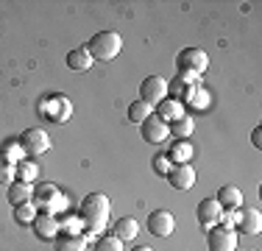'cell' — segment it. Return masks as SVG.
<instances>
[{
    "label": "cell",
    "instance_id": "cell-1",
    "mask_svg": "<svg viewBox=\"0 0 262 251\" xmlns=\"http://www.w3.org/2000/svg\"><path fill=\"white\" fill-rule=\"evenodd\" d=\"M109 215H112V201L103 196V193H90L84 201H81L78 218L84 221V235H103V229L109 226Z\"/></svg>",
    "mask_w": 262,
    "mask_h": 251
},
{
    "label": "cell",
    "instance_id": "cell-2",
    "mask_svg": "<svg viewBox=\"0 0 262 251\" xmlns=\"http://www.w3.org/2000/svg\"><path fill=\"white\" fill-rule=\"evenodd\" d=\"M31 204H34L39 212H53V215H64L67 206H70V201H67V196L53 184V181H45V184H36V187H34Z\"/></svg>",
    "mask_w": 262,
    "mask_h": 251
},
{
    "label": "cell",
    "instance_id": "cell-3",
    "mask_svg": "<svg viewBox=\"0 0 262 251\" xmlns=\"http://www.w3.org/2000/svg\"><path fill=\"white\" fill-rule=\"evenodd\" d=\"M84 48L90 50L92 61H112L123 50V36L117 31H98Z\"/></svg>",
    "mask_w": 262,
    "mask_h": 251
},
{
    "label": "cell",
    "instance_id": "cell-4",
    "mask_svg": "<svg viewBox=\"0 0 262 251\" xmlns=\"http://www.w3.org/2000/svg\"><path fill=\"white\" fill-rule=\"evenodd\" d=\"M39 115L48 117L51 123H67L73 117V103L67 100L64 95H59V92H53V95H45L39 100Z\"/></svg>",
    "mask_w": 262,
    "mask_h": 251
},
{
    "label": "cell",
    "instance_id": "cell-5",
    "mask_svg": "<svg viewBox=\"0 0 262 251\" xmlns=\"http://www.w3.org/2000/svg\"><path fill=\"white\" fill-rule=\"evenodd\" d=\"M207 67H209L207 50H201V48L179 50V56H176V70L179 73H190V75H198V78H201V75L207 73Z\"/></svg>",
    "mask_w": 262,
    "mask_h": 251
},
{
    "label": "cell",
    "instance_id": "cell-6",
    "mask_svg": "<svg viewBox=\"0 0 262 251\" xmlns=\"http://www.w3.org/2000/svg\"><path fill=\"white\" fill-rule=\"evenodd\" d=\"M17 140H20L23 154H26L28 159H36V156L51 151V137L45 134V129H26Z\"/></svg>",
    "mask_w": 262,
    "mask_h": 251
},
{
    "label": "cell",
    "instance_id": "cell-7",
    "mask_svg": "<svg viewBox=\"0 0 262 251\" xmlns=\"http://www.w3.org/2000/svg\"><path fill=\"white\" fill-rule=\"evenodd\" d=\"M201 87V78L198 75H190V73H176V78L167 81V98L179 100V103H187L190 100V95Z\"/></svg>",
    "mask_w": 262,
    "mask_h": 251
},
{
    "label": "cell",
    "instance_id": "cell-8",
    "mask_svg": "<svg viewBox=\"0 0 262 251\" xmlns=\"http://www.w3.org/2000/svg\"><path fill=\"white\" fill-rule=\"evenodd\" d=\"M237 232L232 229V226H212V229L207 232V246L209 251H237Z\"/></svg>",
    "mask_w": 262,
    "mask_h": 251
},
{
    "label": "cell",
    "instance_id": "cell-9",
    "mask_svg": "<svg viewBox=\"0 0 262 251\" xmlns=\"http://www.w3.org/2000/svg\"><path fill=\"white\" fill-rule=\"evenodd\" d=\"M262 229V212L257 206H240L234 210V232L237 235H259Z\"/></svg>",
    "mask_w": 262,
    "mask_h": 251
},
{
    "label": "cell",
    "instance_id": "cell-10",
    "mask_svg": "<svg viewBox=\"0 0 262 251\" xmlns=\"http://www.w3.org/2000/svg\"><path fill=\"white\" fill-rule=\"evenodd\" d=\"M165 98H167V81L162 75H148L140 84V100H145L148 106H157Z\"/></svg>",
    "mask_w": 262,
    "mask_h": 251
},
{
    "label": "cell",
    "instance_id": "cell-11",
    "mask_svg": "<svg viewBox=\"0 0 262 251\" xmlns=\"http://www.w3.org/2000/svg\"><path fill=\"white\" fill-rule=\"evenodd\" d=\"M140 137L145 142H151V145H162V142H167V137H170V129H167V123H162L157 115H151L140 123Z\"/></svg>",
    "mask_w": 262,
    "mask_h": 251
},
{
    "label": "cell",
    "instance_id": "cell-12",
    "mask_svg": "<svg viewBox=\"0 0 262 251\" xmlns=\"http://www.w3.org/2000/svg\"><path fill=\"white\" fill-rule=\"evenodd\" d=\"M31 226H34V235L39 237V240H45V243H53L56 235L61 232L59 215H53V212H36V218H34Z\"/></svg>",
    "mask_w": 262,
    "mask_h": 251
},
{
    "label": "cell",
    "instance_id": "cell-13",
    "mask_svg": "<svg viewBox=\"0 0 262 251\" xmlns=\"http://www.w3.org/2000/svg\"><path fill=\"white\" fill-rule=\"evenodd\" d=\"M165 179H167V184L176 187V190H190V187L195 184V168H192L190 162H184V165H173Z\"/></svg>",
    "mask_w": 262,
    "mask_h": 251
},
{
    "label": "cell",
    "instance_id": "cell-14",
    "mask_svg": "<svg viewBox=\"0 0 262 251\" xmlns=\"http://www.w3.org/2000/svg\"><path fill=\"white\" fill-rule=\"evenodd\" d=\"M173 229H176V218H173V212L167 210H157L148 215V232L157 237H167L173 235Z\"/></svg>",
    "mask_w": 262,
    "mask_h": 251
},
{
    "label": "cell",
    "instance_id": "cell-15",
    "mask_svg": "<svg viewBox=\"0 0 262 251\" xmlns=\"http://www.w3.org/2000/svg\"><path fill=\"white\" fill-rule=\"evenodd\" d=\"M195 215H198V223H201L204 229L209 232L212 226H217V223H221V215H223V206L217 204L215 198H204L201 204H198V212H195Z\"/></svg>",
    "mask_w": 262,
    "mask_h": 251
},
{
    "label": "cell",
    "instance_id": "cell-16",
    "mask_svg": "<svg viewBox=\"0 0 262 251\" xmlns=\"http://www.w3.org/2000/svg\"><path fill=\"white\" fill-rule=\"evenodd\" d=\"M90 248V237L86 235H70V232H59L53 240V251H86Z\"/></svg>",
    "mask_w": 262,
    "mask_h": 251
},
{
    "label": "cell",
    "instance_id": "cell-17",
    "mask_svg": "<svg viewBox=\"0 0 262 251\" xmlns=\"http://www.w3.org/2000/svg\"><path fill=\"white\" fill-rule=\"evenodd\" d=\"M215 201L223 206V212H234V210L243 206V190L237 184H223L221 190H217Z\"/></svg>",
    "mask_w": 262,
    "mask_h": 251
},
{
    "label": "cell",
    "instance_id": "cell-18",
    "mask_svg": "<svg viewBox=\"0 0 262 251\" xmlns=\"http://www.w3.org/2000/svg\"><path fill=\"white\" fill-rule=\"evenodd\" d=\"M154 115H157L162 123L170 126L173 120H179V117L184 115V106L179 103V100H173V98H165V100H159V103L154 106Z\"/></svg>",
    "mask_w": 262,
    "mask_h": 251
},
{
    "label": "cell",
    "instance_id": "cell-19",
    "mask_svg": "<svg viewBox=\"0 0 262 251\" xmlns=\"http://www.w3.org/2000/svg\"><path fill=\"white\" fill-rule=\"evenodd\" d=\"M112 235H115L120 243H126V240H137V235H140V223H137L131 215L117 218L115 226H112Z\"/></svg>",
    "mask_w": 262,
    "mask_h": 251
},
{
    "label": "cell",
    "instance_id": "cell-20",
    "mask_svg": "<svg viewBox=\"0 0 262 251\" xmlns=\"http://www.w3.org/2000/svg\"><path fill=\"white\" fill-rule=\"evenodd\" d=\"M31 196H34V184H26V181H11L9 190H6V201H9L11 206L28 204Z\"/></svg>",
    "mask_w": 262,
    "mask_h": 251
},
{
    "label": "cell",
    "instance_id": "cell-21",
    "mask_svg": "<svg viewBox=\"0 0 262 251\" xmlns=\"http://www.w3.org/2000/svg\"><path fill=\"white\" fill-rule=\"evenodd\" d=\"M67 67H70L73 73H86L92 67V56L86 48H76L67 53Z\"/></svg>",
    "mask_w": 262,
    "mask_h": 251
},
{
    "label": "cell",
    "instance_id": "cell-22",
    "mask_svg": "<svg viewBox=\"0 0 262 251\" xmlns=\"http://www.w3.org/2000/svg\"><path fill=\"white\" fill-rule=\"evenodd\" d=\"M167 129H170V137H176V140H187V137L195 131V120H192V115H187V112H184V115L179 117V120H173Z\"/></svg>",
    "mask_w": 262,
    "mask_h": 251
},
{
    "label": "cell",
    "instance_id": "cell-23",
    "mask_svg": "<svg viewBox=\"0 0 262 251\" xmlns=\"http://www.w3.org/2000/svg\"><path fill=\"white\" fill-rule=\"evenodd\" d=\"M167 159L173 162V165H184V162L192 159V145L187 140H176L170 145V151H167Z\"/></svg>",
    "mask_w": 262,
    "mask_h": 251
},
{
    "label": "cell",
    "instance_id": "cell-24",
    "mask_svg": "<svg viewBox=\"0 0 262 251\" xmlns=\"http://www.w3.org/2000/svg\"><path fill=\"white\" fill-rule=\"evenodd\" d=\"M36 173H39V168H36V162H31V159H23V162H17V165H14V181L34 184Z\"/></svg>",
    "mask_w": 262,
    "mask_h": 251
},
{
    "label": "cell",
    "instance_id": "cell-25",
    "mask_svg": "<svg viewBox=\"0 0 262 251\" xmlns=\"http://www.w3.org/2000/svg\"><path fill=\"white\" fill-rule=\"evenodd\" d=\"M154 115V106H148L145 100H134V103L128 106V120L131 123H142L145 117Z\"/></svg>",
    "mask_w": 262,
    "mask_h": 251
},
{
    "label": "cell",
    "instance_id": "cell-26",
    "mask_svg": "<svg viewBox=\"0 0 262 251\" xmlns=\"http://www.w3.org/2000/svg\"><path fill=\"white\" fill-rule=\"evenodd\" d=\"M0 154H3L6 159H11L14 165H17V162H23V159H26V154H23L20 140H6L3 145H0Z\"/></svg>",
    "mask_w": 262,
    "mask_h": 251
},
{
    "label": "cell",
    "instance_id": "cell-27",
    "mask_svg": "<svg viewBox=\"0 0 262 251\" xmlns=\"http://www.w3.org/2000/svg\"><path fill=\"white\" fill-rule=\"evenodd\" d=\"M59 226L61 232H70V235H84V221L78 215H59Z\"/></svg>",
    "mask_w": 262,
    "mask_h": 251
},
{
    "label": "cell",
    "instance_id": "cell-28",
    "mask_svg": "<svg viewBox=\"0 0 262 251\" xmlns=\"http://www.w3.org/2000/svg\"><path fill=\"white\" fill-rule=\"evenodd\" d=\"M36 212H39V210H36L31 201H28V204H20V206H14V221L23 223V226H26V223H34Z\"/></svg>",
    "mask_w": 262,
    "mask_h": 251
},
{
    "label": "cell",
    "instance_id": "cell-29",
    "mask_svg": "<svg viewBox=\"0 0 262 251\" xmlns=\"http://www.w3.org/2000/svg\"><path fill=\"white\" fill-rule=\"evenodd\" d=\"M92 251H123V243L117 240L115 235H103V237H98V240H95Z\"/></svg>",
    "mask_w": 262,
    "mask_h": 251
},
{
    "label": "cell",
    "instance_id": "cell-30",
    "mask_svg": "<svg viewBox=\"0 0 262 251\" xmlns=\"http://www.w3.org/2000/svg\"><path fill=\"white\" fill-rule=\"evenodd\" d=\"M11 181H14V162L0 154V184H11Z\"/></svg>",
    "mask_w": 262,
    "mask_h": 251
},
{
    "label": "cell",
    "instance_id": "cell-31",
    "mask_svg": "<svg viewBox=\"0 0 262 251\" xmlns=\"http://www.w3.org/2000/svg\"><path fill=\"white\" fill-rule=\"evenodd\" d=\"M187 103H190L192 109H207V106H209V92L204 90V87H198V90L190 95V100H187Z\"/></svg>",
    "mask_w": 262,
    "mask_h": 251
},
{
    "label": "cell",
    "instance_id": "cell-32",
    "mask_svg": "<svg viewBox=\"0 0 262 251\" xmlns=\"http://www.w3.org/2000/svg\"><path fill=\"white\" fill-rule=\"evenodd\" d=\"M151 168H154V173H157V176H167V171L173 168V162L167 159V154H157L151 159Z\"/></svg>",
    "mask_w": 262,
    "mask_h": 251
},
{
    "label": "cell",
    "instance_id": "cell-33",
    "mask_svg": "<svg viewBox=\"0 0 262 251\" xmlns=\"http://www.w3.org/2000/svg\"><path fill=\"white\" fill-rule=\"evenodd\" d=\"M251 142H254V148H262V129L251 131Z\"/></svg>",
    "mask_w": 262,
    "mask_h": 251
},
{
    "label": "cell",
    "instance_id": "cell-34",
    "mask_svg": "<svg viewBox=\"0 0 262 251\" xmlns=\"http://www.w3.org/2000/svg\"><path fill=\"white\" fill-rule=\"evenodd\" d=\"M134 251H154V248H148V246H137Z\"/></svg>",
    "mask_w": 262,
    "mask_h": 251
}]
</instances>
